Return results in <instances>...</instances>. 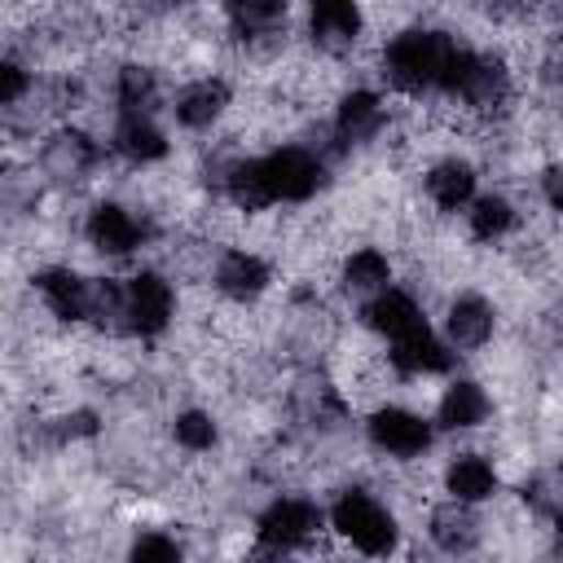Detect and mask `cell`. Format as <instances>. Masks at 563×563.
Segmentation results:
<instances>
[{"mask_svg":"<svg viewBox=\"0 0 563 563\" xmlns=\"http://www.w3.org/2000/svg\"><path fill=\"white\" fill-rule=\"evenodd\" d=\"M466 44L435 26H405L383 44V79L400 92H444Z\"/></svg>","mask_w":563,"mask_h":563,"instance_id":"1","label":"cell"},{"mask_svg":"<svg viewBox=\"0 0 563 563\" xmlns=\"http://www.w3.org/2000/svg\"><path fill=\"white\" fill-rule=\"evenodd\" d=\"M325 519H330L334 537L347 541V545H352L356 554H365V559H391L396 545H400L396 515H391L378 497H369V493H361V488L339 493L334 506L325 510Z\"/></svg>","mask_w":563,"mask_h":563,"instance_id":"2","label":"cell"},{"mask_svg":"<svg viewBox=\"0 0 563 563\" xmlns=\"http://www.w3.org/2000/svg\"><path fill=\"white\" fill-rule=\"evenodd\" d=\"M444 97H457L466 110H501L510 101V66L497 53H479V48H462L453 79L444 88Z\"/></svg>","mask_w":563,"mask_h":563,"instance_id":"3","label":"cell"},{"mask_svg":"<svg viewBox=\"0 0 563 563\" xmlns=\"http://www.w3.org/2000/svg\"><path fill=\"white\" fill-rule=\"evenodd\" d=\"M176 317V290L163 273L141 268L123 282V330L136 339H154Z\"/></svg>","mask_w":563,"mask_h":563,"instance_id":"4","label":"cell"},{"mask_svg":"<svg viewBox=\"0 0 563 563\" xmlns=\"http://www.w3.org/2000/svg\"><path fill=\"white\" fill-rule=\"evenodd\" d=\"M325 523L330 519H325V510L317 501H308V497H273L255 519V541L268 545V550L290 554V550L308 545Z\"/></svg>","mask_w":563,"mask_h":563,"instance_id":"5","label":"cell"},{"mask_svg":"<svg viewBox=\"0 0 563 563\" xmlns=\"http://www.w3.org/2000/svg\"><path fill=\"white\" fill-rule=\"evenodd\" d=\"M264 158V176L273 189V202H308L321 185H325V163L321 154L303 150V145H277Z\"/></svg>","mask_w":563,"mask_h":563,"instance_id":"6","label":"cell"},{"mask_svg":"<svg viewBox=\"0 0 563 563\" xmlns=\"http://www.w3.org/2000/svg\"><path fill=\"white\" fill-rule=\"evenodd\" d=\"M365 431H369V444H374L378 453L400 457V462L422 457V453L431 449V440H435V427H431L422 413L405 409V405H378V409L369 413Z\"/></svg>","mask_w":563,"mask_h":563,"instance_id":"7","label":"cell"},{"mask_svg":"<svg viewBox=\"0 0 563 563\" xmlns=\"http://www.w3.org/2000/svg\"><path fill=\"white\" fill-rule=\"evenodd\" d=\"M101 167V145L84 128H57L40 145V172L53 185H84Z\"/></svg>","mask_w":563,"mask_h":563,"instance_id":"8","label":"cell"},{"mask_svg":"<svg viewBox=\"0 0 563 563\" xmlns=\"http://www.w3.org/2000/svg\"><path fill=\"white\" fill-rule=\"evenodd\" d=\"M84 238H88V246L97 255L128 260V255H136L145 246L150 229H145V220L132 207H123V202H97L88 211V220H84Z\"/></svg>","mask_w":563,"mask_h":563,"instance_id":"9","label":"cell"},{"mask_svg":"<svg viewBox=\"0 0 563 563\" xmlns=\"http://www.w3.org/2000/svg\"><path fill=\"white\" fill-rule=\"evenodd\" d=\"M268 282H273V268H268L264 255H255V251H246V246H229V251L216 255L211 286H216L224 299L251 303V299H260V295L268 290Z\"/></svg>","mask_w":563,"mask_h":563,"instance_id":"10","label":"cell"},{"mask_svg":"<svg viewBox=\"0 0 563 563\" xmlns=\"http://www.w3.org/2000/svg\"><path fill=\"white\" fill-rule=\"evenodd\" d=\"M493 325H497V312L484 295L475 290H462L449 299V312H444V343L453 352H475L493 339Z\"/></svg>","mask_w":563,"mask_h":563,"instance_id":"11","label":"cell"},{"mask_svg":"<svg viewBox=\"0 0 563 563\" xmlns=\"http://www.w3.org/2000/svg\"><path fill=\"white\" fill-rule=\"evenodd\" d=\"M110 150L119 158H128L132 167H145V163H158L167 154V132L154 123V114L119 110L114 128H110Z\"/></svg>","mask_w":563,"mask_h":563,"instance_id":"12","label":"cell"},{"mask_svg":"<svg viewBox=\"0 0 563 563\" xmlns=\"http://www.w3.org/2000/svg\"><path fill=\"white\" fill-rule=\"evenodd\" d=\"M387 361H391L396 374L422 378V374H444V369L453 365V347H449L431 325H422V330H413V334L387 343Z\"/></svg>","mask_w":563,"mask_h":563,"instance_id":"13","label":"cell"},{"mask_svg":"<svg viewBox=\"0 0 563 563\" xmlns=\"http://www.w3.org/2000/svg\"><path fill=\"white\" fill-rule=\"evenodd\" d=\"M361 26H365V13L347 0H321L308 9V35L321 53H347L361 40Z\"/></svg>","mask_w":563,"mask_h":563,"instance_id":"14","label":"cell"},{"mask_svg":"<svg viewBox=\"0 0 563 563\" xmlns=\"http://www.w3.org/2000/svg\"><path fill=\"white\" fill-rule=\"evenodd\" d=\"M224 110H229V84H224L220 75H198V79H189V84L172 97V114H176V123L189 128V132L211 128Z\"/></svg>","mask_w":563,"mask_h":563,"instance_id":"15","label":"cell"},{"mask_svg":"<svg viewBox=\"0 0 563 563\" xmlns=\"http://www.w3.org/2000/svg\"><path fill=\"white\" fill-rule=\"evenodd\" d=\"M361 317H365V325H369L378 339H387V343H396V339H405V334H413V330L427 325L418 299H413L409 290H400V286H387L383 295L365 299V312H361Z\"/></svg>","mask_w":563,"mask_h":563,"instance_id":"16","label":"cell"},{"mask_svg":"<svg viewBox=\"0 0 563 563\" xmlns=\"http://www.w3.org/2000/svg\"><path fill=\"white\" fill-rule=\"evenodd\" d=\"M383 119H387V106L374 88H352L339 97L334 106V136L343 145H365L383 132Z\"/></svg>","mask_w":563,"mask_h":563,"instance_id":"17","label":"cell"},{"mask_svg":"<svg viewBox=\"0 0 563 563\" xmlns=\"http://www.w3.org/2000/svg\"><path fill=\"white\" fill-rule=\"evenodd\" d=\"M88 286H92V277H79L66 264L35 273V290L57 321H88Z\"/></svg>","mask_w":563,"mask_h":563,"instance_id":"18","label":"cell"},{"mask_svg":"<svg viewBox=\"0 0 563 563\" xmlns=\"http://www.w3.org/2000/svg\"><path fill=\"white\" fill-rule=\"evenodd\" d=\"M422 189L435 211H462L475 202V167L466 158H440V163H431Z\"/></svg>","mask_w":563,"mask_h":563,"instance_id":"19","label":"cell"},{"mask_svg":"<svg viewBox=\"0 0 563 563\" xmlns=\"http://www.w3.org/2000/svg\"><path fill=\"white\" fill-rule=\"evenodd\" d=\"M488 409H493V400L475 378H453L435 405V422L444 431H475L488 418Z\"/></svg>","mask_w":563,"mask_h":563,"instance_id":"20","label":"cell"},{"mask_svg":"<svg viewBox=\"0 0 563 563\" xmlns=\"http://www.w3.org/2000/svg\"><path fill=\"white\" fill-rule=\"evenodd\" d=\"M427 532H431V541L444 550V554H466L475 541H479V519H475V506H466V501H440V506H431V515H427Z\"/></svg>","mask_w":563,"mask_h":563,"instance_id":"21","label":"cell"},{"mask_svg":"<svg viewBox=\"0 0 563 563\" xmlns=\"http://www.w3.org/2000/svg\"><path fill=\"white\" fill-rule=\"evenodd\" d=\"M444 493H449L453 501H466V506L488 501V497L497 493V471H493V462L479 457V453H457V457H449V466H444Z\"/></svg>","mask_w":563,"mask_h":563,"instance_id":"22","label":"cell"},{"mask_svg":"<svg viewBox=\"0 0 563 563\" xmlns=\"http://www.w3.org/2000/svg\"><path fill=\"white\" fill-rule=\"evenodd\" d=\"M339 282H343L347 295L374 299V295H383V290L391 286V260H387L378 246H356V251L343 260Z\"/></svg>","mask_w":563,"mask_h":563,"instance_id":"23","label":"cell"},{"mask_svg":"<svg viewBox=\"0 0 563 563\" xmlns=\"http://www.w3.org/2000/svg\"><path fill=\"white\" fill-rule=\"evenodd\" d=\"M224 194H229V202L238 211H268V207H277L273 189H268V176H264V158H238L224 172Z\"/></svg>","mask_w":563,"mask_h":563,"instance_id":"24","label":"cell"},{"mask_svg":"<svg viewBox=\"0 0 563 563\" xmlns=\"http://www.w3.org/2000/svg\"><path fill=\"white\" fill-rule=\"evenodd\" d=\"M224 18H229L238 40H264L286 22V4H277V0H238V4L224 9Z\"/></svg>","mask_w":563,"mask_h":563,"instance_id":"25","label":"cell"},{"mask_svg":"<svg viewBox=\"0 0 563 563\" xmlns=\"http://www.w3.org/2000/svg\"><path fill=\"white\" fill-rule=\"evenodd\" d=\"M466 229L475 242H501L515 229V207L501 194H475V202L466 207Z\"/></svg>","mask_w":563,"mask_h":563,"instance_id":"26","label":"cell"},{"mask_svg":"<svg viewBox=\"0 0 563 563\" xmlns=\"http://www.w3.org/2000/svg\"><path fill=\"white\" fill-rule=\"evenodd\" d=\"M114 101H119V110H141V114H150V110H154V101H158V79H154V70H150V66H141V62L119 66Z\"/></svg>","mask_w":563,"mask_h":563,"instance_id":"27","label":"cell"},{"mask_svg":"<svg viewBox=\"0 0 563 563\" xmlns=\"http://www.w3.org/2000/svg\"><path fill=\"white\" fill-rule=\"evenodd\" d=\"M88 321L101 330H123V282L92 277L88 286Z\"/></svg>","mask_w":563,"mask_h":563,"instance_id":"28","label":"cell"},{"mask_svg":"<svg viewBox=\"0 0 563 563\" xmlns=\"http://www.w3.org/2000/svg\"><path fill=\"white\" fill-rule=\"evenodd\" d=\"M172 435H176L180 449H189V453H207V449L216 444V418L202 413V409H185V413H176Z\"/></svg>","mask_w":563,"mask_h":563,"instance_id":"29","label":"cell"},{"mask_svg":"<svg viewBox=\"0 0 563 563\" xmlns=\"http://www.w3.org/2000/svg\"><path fill=\"white\" fill-rule=\"evenodd\" d=\"M128 563H185V550L172 532H141L128 545Z\"/></svg>","mask_w":563,"mask_h":563,"instance_id":"30","label":"cell"},{"mask_svg":"<svg viewBox=\"0 0 563 563\" xmlns=\"http://www.w3.org/2000/svg\"><path fill=\"white\" fill-rule=\"evenodd\" d=\"M26 92H31V70H26V62H18L13 53H4V57H0V106L13 110Z\"/></svg>","mask_w":563,"mask_h":563,"instance_id":"31","label":"cell"},{"mask_svg":"<svg viewBox=\"0 0 563 563\" xmlns=\"http://www.w3.org/2000/svg\"><path fill=\"white\" fill-rule=\"evenodd\" d=\"M541 198H545L554 211H563V158H554V163L541 172Z\"/></svg>","mask_w":563,"mask_h":563,"instance_id":"32","label":"cell"},{"mask_svg":"<svg viewBox=\"0 0 563 563\" xmlns=\"http://www.w3.org/2000/svg\"><path fill=\"white\" fill-rule=\"evenodd\" d=\"M550 70L563 79V35H559V40H554V48H550Z\"/></svg>","mask_w":563,"mask_h":563,"instance_id":"33","label":"cell"},{"mask_svg":"<svg viewBox=\"0 0 563 563\" xmlns=\"http://www.w3.org/2000/svg\"><path fill=\"white\" fill-rule=\"evenodd\" d=\"M554 541H559V550H563V510H559V519H554Z\"/></svg>","mask_w":563,"mask_h":563,"instance_id":"34","label":"cell"},{"mask_svg":"<svg viewBox=\"0 0 563 563\" xmlns=\"http://www.w3.org/2000/svg\"><path fill=\"white\" fill-rule=\"evenodd\" d=\"M330 563H352V559H330Z\"/></svg>","mask_w":563,"mask_h":563,"instance_id":"35","label":"cell"},{"mask_svg":"<svg viewBox=\"0 0 563 563\" xmlns=\"http://www.w3.org/2000/svg\"><path fill=\"white\" fill-rule=\"evenodd\" d=\"M559 475H563V457H559Z\"/></svg>","mask_w":563,"mask_h":563,"instance_id":"36","label":"cell"}]
</instances>
